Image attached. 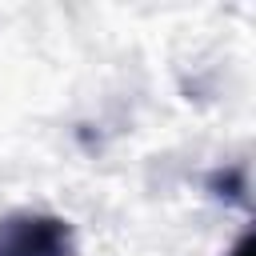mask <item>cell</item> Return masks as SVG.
<instances>
[{
  "instance_id": "cell-1",
  "label": "cell",
  "mask_w": 256,
  "mask_h": 256,
  "mask_svg": "<svg viewBox=\"0 0 256 256\" xmlns=\"http://www.w3.org/2000/svg\"><path fill=\"white\" fill-rule=\"evenodd\" d=\"M72 224L56 212H8L0 216V256H72Z\"/></svg>"
},
{
  "instance_id": "cell-2",
  "label": "cell",
  "mask_w": 256,
  "mask_h": 256,
  "mask_svg": "<svg viewBox=\"0 0 256 256\" xmlns=\"http://www.w3.org/2000/svg\"><path fill=\"white\" fill-rule=\"evenodd\" d=\"M228 256H252V232H240L236 244L228 248Z\"/></svg>"
}]
</instances>
